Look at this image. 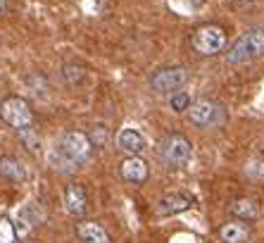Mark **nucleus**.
I'll list each match as a JSON object with an SVG mask.
<instances>
[{"instance_id":"f257e3e1","label":"nucleus","mask_w":264,"mask_h":243,"mask_svg":"<svg viewBox=\"0 0 264 243\" xmlns=\"http://www.w3.org/2000/svg\"><path fill=\"white\" fill-rule=\"evenodd\" d=\"M88 155H90V141L86 133L69 131L50 150V165L60 172H74L81 162H86Z\"/></svg>"},{"instance_id":"f03ea898","label":"nucleus","mask_w":264,"mask_h":243,"mask_svg":"<svg viewBox=\"0 0 264 243\" xmlns=\"http://www.w3.org/2000/svg\"><path fill=\"white\" fill-rule=\"evenodd\" d=\"M264 55V33L250 31L241 36L229 50V62H248L253 57Z\"/></svg>"},{"instance_id":"7ed1b4c3","label":"nucleus","mask_w":264,"mask_h":243,"mask_svg":"<svg viewBox=\"0 0 264 243\" xmlns=\"http://www.w3.org/2000/svg\"><path fill=\"white\" fill-rule=\"evenodd\" d=\"M224 45H226V33L219 26L207 24V26H200L198 31L193 33V48L200 55H214Z\"/></svg>"},{"instance_id":"20e7f679","label":"nucleus","mask_w":264,"mask_h":243,"mask_svg":"<svg viewBox=\"0 0 264 243\" xmlns=\"http://www.w3.org/2000/svg\"><path fill=\"white\" fill-rule=\"evenodd\" d=\"M0 117L7 122L14 129H22V126H29L33 122L31 108L29 103L22 98H7L2 105H0Z\"/></svg>"},{"instance_id":"39448f33","label":"nucleus","mask_w":264,"mask_h":243,"mask_svg":"<svg viewBox=\"0 0 264 243\" xmlns=\"http://www.w3.org/2000/svg\"><path fill=\"white\" fill-rule=\"evenodd\" d=\"M160 157L165 160L167 165H183L190 160V143H188L183 136H167L165 141L160 143Z\"/></svg>"},{"instance_id":"423d86ee","label":"nucleus","mask_w":264,"mask_h":243,"mask_svg":"<svg viewBox=\"0 0 264 243\" xmlns=\"http://www.w3.org/2000/svg\"><path fill=\"white\" fill-rule=\"evenodd\" d=\"M188 117L195 126H214L224 120V110L212 100H198L195 105L188 108Z\"/></svg>"},{"instance_id":"0eeeda50","label":"nucleus","mask_w":264,"mask_h":243,"mask_svg":"<svg viewBox=\"0 0 264 243\" xmlns=\"http://www.w3.org/2000/svg\"><path fill=\"white\" fill-rule=\"evenodd\" d=\"M186 81H188V72L183 67H167V69H160L153 77V89L157 93H172V91L181 89Z\"/></svg>"},{"instance_id":"6e6552de","label":"nucleus","mask_w":264,"mask_h":243,"mask_svg":"<svg viewBox=\"0 0 264 243\" xmlns=\"http://www.w3.org/2000/svg\"><path fill=\"white\" fill-rule=\"evenodd\" d=\"M190 205H193V196H188V193H172V196H165V198L157 203L155 215L157 217H169V215L188 210Z\"/></svg>"},{"instance_id":"1a4fd4ad","label":"nucleus","mask_w":264,"mask_h":243,"mask_svg":"<svg viewBox=\"0 0 264 243\" xmlns=\"http://www.w3.org/2000/svg\"><path fill=\"white\" fill-rule=\"evenodd\" d=\"M117 145H119L121 150H126V153H141L145 148V136L138 129H131V126H126V129H121L117 133Z\"/></svg>"},{"instance_id":"9d476101","label":"nucleus","mask_w":264,"mask_h":243,"mask_svg":"<svg viewBox=\"0 0 264 243\" xmlns=\"http://www.w3.org/2000/svg\"><path fill=\"white\" fill-rule=\"evenodd\" d=\"M65 208L69 215H74V217H81L84 212H86V193H84V188L77 186V184H72V186H67L65 191Z\"/></svg>"},{"instance_id":"9b49d317","label":"nucleus","mask_w":264,"mask_h":243,"mask_svg":"<svg viewBox=\"0 0 264 243\" xmlns=\"http://www.w3.org/2000/svg\"><path fill=\"white\" fill-rule=\"evenodd\" d=\"M121 177L131 184H143L148 179V165L141 157H129V160L121 162Z\"/></svg>"},{"instance_id":"f8f14e48","label":"nucleus","mask_w":264,"mask_h":243,"mask_svg":"<svg viewBox=\"0 0 264 243\" xmlns=\"http://www.w3.org/2000/svg\"><path fill=\"white\" fill-rule=\"evenodd\" d=\"M79 239L84 243H110L107 232L95 222H81L79 224Z\"/></svg>"},{"instance_id":"ddd939ff","label":"nucleus","mask_w":264,"mask_h":243,"mask_svg":"<svg viewBox=\"0 0 264 243\" xmlns=\"http://www.w3.org/2000/svg\"><path fill=\"white\" fill-rule=\"evenodd\" d=\"M248 227L243 224V222H229V224H224L221 227V241L224 243H243L245 239H248Z\"/></svg>"},{"instance_id":"4468645a","label":"nucleus","mask_w":264,"mask_h":243,"mask_svg":"<svg viewBox=\"0 0 264 243\" xmlns=\"http://www.w3.org/2000/svg\"><path fill=\"white\" fill-rule=\"evenodd\" d=\"M0 174L5 179H10V181H24L26 179V169L19 160H14V157H2L0 160Z\"/></svg>"},{"instance_id":"2eb2a0df","label":"nucleus","mask_w":264,"mask_h":243,"mask_svg":"<svg viewBox=\"0 0 264 243\" xmlns=\"http://www.w3.org/2000/svg\"><path fill=\"white\" fill-rule=\"evenodd\" d=\"M233 212H236L238 217H248V220H253V217H257L260 208L255 205L253 200H238V203L233 205Z\"/></svg>"},{"instance_id":"dca6fc26","label":"nucleus","mask_w":264,"mask_h":243,"mask_svg":"<svg viewBox=\"0 0 264 243\" xmlns=\"http://www.w3.org/2000/svg\"><path fill=\"white\" fill-rule=\"evenodd\" d=\"M172 108H174L176 112H183L190 108V96H188L186 91H181V93H176V96H172Z\"/></svg>"},{"instance_id":"f3484780","label":"nucleus","mask_w":264,"mask_h":243,"mask_svg":"<svg viewBox=\"0 0 264 243\" xmlns=\"http://www.w3.org/2000/svg\"><path fill=\"white\" fill-rule=\"evenodd\" d=\"M17 131H19V136H22V141H24L26 145H29L31 150H36V148L41 145V141H38V138L33 136V131H31V124H29V126H22V129H17Z\"/></svg>"},{"instance_id":"a211bd4d","label":"nucleus","mask_w":264,"mask_h":243,"mask_svg":"<svg viewBox=\"0 0 264 243\" xmlns=\"http://www.w3.org/2000/svg\"><path fill=\"white\" fill-rule=\"evenodd\" d=\"M12 241V232L5 227V222H0V243H10Z\"/></svg>"},{"instance_id":"6ab92c4d","label":"nucleus","mask_w":264,"mask_h":243,"mask_svg":"<svg viewBox=\"0 0 264 243\" xmlns=\"http://www.w3.org/2000/svg\"><path fill=\"white\" fill-rule=\"evenodd\" d=\"M174 2H181L186 10H195V7H200V5H202V0H174Z\"/></svg>"},{"instance_id":"aec40b11","label":"nucleus","mask_w":264,"mask_h":243,"mask_svg":"<svg viewBox=\"0 0 264 243\" xmlns=\"http://www.w3.org/2000/svg\"><path fill=\"white\" fill-rule=\"evenodd\" d=\"M5 10V0H0V12Z\"/></svg>"}]
</instances>
